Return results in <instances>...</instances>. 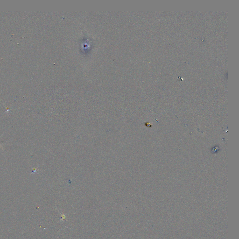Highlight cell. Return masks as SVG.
<instances>
[{
  "instance_id": "6da1fadb",
  "label": "cell",
  "mask_w": 239,
  "mask_h": 239,
  "mask_svg": "<svg viewBox=\"0 0 239 239\" xmlns=\"http://www.w3.org/2000/svg\"><path fill=\"white\" fill-rule=\"evenodd\" d=\"M2 135H1V136H0V137H1V136H2ZM0 147H1V145H0Z\"/></svg>"
}]
</instances>
